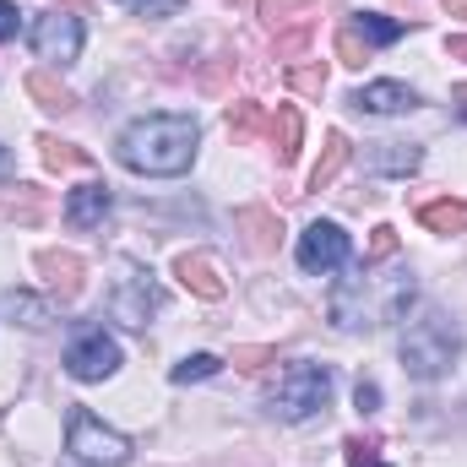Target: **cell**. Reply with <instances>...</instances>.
I'll return each instance as SVG.
<instances>
[{
    "label": "cell",
    "mask_w": 467,
    "mask_h": 467,
    "mask_svg": "<svg viewBox=\"0 0 467 467\" xmlns=\"http://www.w3.org/2000/svg\"><path fill=\"white\" fill-rule=\"evenodd\" d=\"M38 152L49 169H88L93 163V152H82L77 141H60V136H38Z\"/></svg>",
    "instance_id": "obj_23"
},
{
    "label": "cell",
    "mask_w": 467,
    "mask_h": 467,
    "mask_svg": "<svg viewBox=\"0 0 467 467\" xmlns=\"http://www.w3.org/2000/svg\"><path fill=\"white\" fill-rule=\"evenodd\" d=\"M446 55H451V60H467V33H451V38H446Z\"/></svg>",
    "instance_id": "obj_36"
},
{
    "label": "cell",
    "mask_w": 467,
    "mask_h": 467,
    "mask_svg": "<svg viewBox=\"0 0 467 467\" xmlns=\"http://www.w3.org/2000/svg\"><path fill=\"white\" fill-rule=\"evenodd\" d=\"M218 369H223V358H218V353H185V358L169 369V380H174V386H191V380H213Z\"/></svg>",
    "instance_id": "obj_24"
},
{
    "label": "cell",
    "mask_w": 467,
    "mask_h": 467,
    "mask_svg": "<svg viewBox=\"0 0 467 467\" xmlns=\"http://www.w3.org/2000/svg\"><path fill=\"white\" fill-rule=\"evenodd\" d=\"M348 27L369 44V49H386V44H397V38H402V22H391V16H380V11H358Z\"/></svg>",
    "instance_id": "obj_21"
},
{
    "label": "cell",
    "mask_w": 467,
    "mask_h": 467,
    "mask_svg": "<svg viewBox=\"0 0 467 467\" xmlns=\"http://www.w3.org/2000/svg\"><path fill=\"white\" fill-rule=\"evenodd\" d=\"M332 391H337V369L332 364H316V358H299L277 375V391H272V413L288 419V424H305L316 413L332 408Z\"/></svg>",
    "instance_id": "obj_4"
},
{
    "label": "cell",
    "mask_w": 467,
    "mask_h": 467,
    "mask_svg": "<svg viewBox=\"0 0 467 467\" xmlns=\"http://www.w3.org/2000/svg\"><path fill=\"white\" fill-rule=\"evenodd\" d=\"M462 353V332L446 310H424L408 332H402V369L413 380H441Z\"/></svg>",
    "instance_id": "obj_3"
},
{
    "label": "cell",
    "mask_w": 467,
    "mask_h": 467,
    "mask_svg": "<svg viewBox=\"0 0 467 467\" xmlns=\"http://www.w3.org/2000/svg\"><path fill=\"white\" fill-rule=\"evenodd\" d=\"M255 11H261V22L277 33L283 22H294V16H305L310 11V0H255Z\"/></svg>",
    "instance_id": "obj_27"
},
{
    "label": "cell",
    "mask_w": 467,
    "mask_h": 467,
    "mask_svg": "<svg viewBox=\"0 0 467 467\" xmlns=\"http://www.w3.org/2000/svg\"><path fill=\"white\" fill-rule=\"evenodd\" d=\"M353 402H358V413H375V408H380V386H375V380H358V386H353Z\"/></svg>",
    "instance_id": "obj_34"
},
{
    "label": "cell",
    "mask_w": 467,
    "mask_h": 467,
    "mask_svg": "<svg viewBox=\"0 0 467 467\" xmlns=\"http://www.w3.org/2000/svg\"><path fill=\"white\" fill-rule=\"evenodd\" d=\"M109 207H115V191H109L104 180H88V185H77V191L66 196V223H71V229H99V223L109 218Z\"/></svg>",
    "instance_id": "obj_13"
},
{
    "label": "cell",
    "mask_w": 467,
    "mask_h": 467,
    "mask_svg": "<svg viewBox=\"0 0 467 467\" xmlns=\"http://www.w3.org/2000/svg\"><path fill=\"white\" fill-rule=\"evenodd\" d=\"M16 16H22V11H16L11 0H0V44H5V38H16Z\"/></svg>",
    "instance_id": "obj_35"
},
{
    "label": "cell",
    "mask_w": 467,
    "mask_h": 467,
    "mask_svg": "<svg viewBox=\"0 0 467 467\" xmlns=\"http://www.w3.org/2000/svg\"><path fill=\"white\" fill-rule=\"evenodd\" d=\"M353 244L343 223H332V218H316L310 229L299 234V266L310 272V277H327V272H337V266H348Z\"/></svg>",
    "instance_id": "obj_8"
},
{
    "label": "cell",
    "mask_w": 467,
    "mask_h": 467,
    "mask_svg": "<svg viewBox=\"0 0 467 467\" xmlns=\"http://www.w3.org/2000/svg\"><path fill=\"white\" fill-rule=\"evenodd\" d=\"M180 5H185V0H130V11H136V16H147V22L180 16Z\"/></svg>",
    "instance_id": "obj_32"
},
{
    "label": "cell",
    "mask_w": 467,
    "mask_h": 467,
    "mask_svg": "<svg viewBox=\"0 0 467 467\" xmlns=\"http://www.w3.org/2000/svg\"><path fill=\"white\" fill-rule=\"evenodd\" d=\"M391 255H397V229H391V223H375V229H369V250H364V261L380 266V261H391Z\"/></svg>",
    "instance_id": "obj_29"
},
{
    "label": "cell",
    "mask_w": 467,
    "mask_h": 467,
    "mask_svg": "<svg viewBox=\"0 0 467 467\" xmlns=\"http://www.w3.org/2000/svg\"><path fill=\"white\" fill-rule=\"evenodd\" d=\"M174 277H180V288L196 294V299H223V294H229V277H223V266H218L207 250H185V255L174 261Z\"/></svg>",
    "instance_id": "obj_11"
},
{
    "label": "cell",
    "mask_w": 467,
    "mask_h": 467,
    "mask_svg": "<svg viewBox=\"0 0 467 467\" xmlns=\"http://www.w3.org/2000/svg\"><path fill=\"white\" fill-rule=\"evenodd\" d=\"M305 44H310V22H299V27H288V33H277V60H288V66H299V55H305Z\"/></svg>",
    "instance_id": "obj_30"
},
{
    "label": "cell",
    "mask_w": 467,
    "mask_h": 467,
    "mask_svg": "<svg viewBox=\"0 0 467 467\" xmlns=\"http://www.w3.org/2000/svg\"><path fill=\"white\" fill-rule=\"evenodd\" d=\"M163 310V294H158V283L147 277V272H125L119 277V288L109 294V316L125 321V327H147V316H158Z\"/></svg>",
    "instance_id": "obj_9"
},
{
    "label": "cell",
    "mask_w": 467,
    "mask_h": 467,
    "mask_svg": "<svg viewBox=\"0 0 467 467\" xmlns=\"http://www.w3.org/2000/svg\"><path fill=\"white\" fill-rule=\"evenodd\" d=\"M33 55L38 60H49V66H71L77 55H82V16L77 11H44V16H33Z\"/></svg>",
    "instance_id": "obj_7"
},
{
    "label": "cell",
    "mask_w": 467,
    "mask_h": 467,
    "mask_svg": "<svg viewBox=\"0 0 467 467\" xmlns=\"http://www.w3.org/2000/svg\"><path fill=\"white\" fill-rule=\"evenodd\" d=\"M66 451L77 457V462L88 467H119L130 462V441L109 430L104 419H93L88 408H71V424H66Z\"/></svg>",
    "instance_id": "obj_5"
},
{
    "label": "cell",
    "mask_w": 467,
    "mask_h": 467,
    "mask_svg": "<svg viewBox=\"0 0 467 467\" xmlns=\"http://www.w3.org/2000/svg\"><path fill=\"white\" fill-rule=\"evenodd\" d=\"M288 88L305 93V99H321V93H327V66H321V60H299V66H288Z\"/></svg>",
    "instance_id": "obj_25"
},
{
    "label": "cell",
    "mask_w": 467,
    "mask_h": 467,
    "mask_svg": "<svg viewBox=\"0 0 467 467\" xmlns=\"http://www.w3.org/2000/svg\"><path fill=\"white\" fill-rule=\"evenodd\" d=\"M369 163H375L380 174H413V169L424 163V147H413V141H380V147L369 152Z\"/></svg>",
    "instance_id": "obj_19"
},
{
    "label": "cell",
    "mask_w": 467,
    "mask_h": 467,
    "mask_svg": "<svg viewBox=\"0 0 467 467\" xmlns=\"http://www.w3.org/2000/svg\"><path fill=\"white\" fill-rule=\"evenodd\" d=\"M5 174H11V152L0 147V180H5Z\"/></svg>",
    "instance_id": "obj_39"
},
{
    "label": "cell",
    "mask_w": 467,
    "mask_h": 467,
    "mask_svg": "<svg viewBox=\"0 0 467 467\" xmlns=\"http://www.w3.org/2000/svg\"><path fill=\"white\" fill-rule=\"evenodd\" d=\"M272 141H277V163H294L299 158V141H305V119L294 104H283L277 115H272Z\"/></svg>",
    "instance_id": "obj_18"
},
{
    "label": "cell",
    "mask_w": 467,
    "mask_h": 467,
    "mask_svg": "<svg viewBox=\"0 0 467 467\" xmlns=\"http://www.w3.org/2000/svg\"><path fill=\"white\" fill-rule=\"evenodd\" d=\"M348 152H353L348 136H343V130H327V141H321V158H316V169H310L305 191H327V185H337V174H343Z\"/></svg>",
    "instance_id": "obj_15"
},
{
    "label": "cell",
    "mask_w": 467,
    "mask_h": 467,
    "mask_svg": "<svg viewBox=\"0 0 467 467\" xmlns=\"http://www.w3.org/2000/svg\"><path fill=\"white\" fill-rule=\"evenodd\" d=\"M22 88H27V99H33L38 109H49V115H71V109H77V93H71V88H60L49 71H27V82H22Z\"/></svg>",
    "instance_id": "obj_16"
},
{
    "label": "cell",
    "mask_w": 467,
    "mask_h": 467,
    "mask_svg": "<svg viewBox=\"0 0 467 467\" xmlns=\"http://www.w3.org/2000/svg\"><path fill=\"white\" fill-rule=\"evenodd\" d=\"M0 305H5V316H11V321H22L27 332H44V327H49V305H44V299H33V294H22V288H11Z\"/></svg>",
    "instance_id": "obj_22"
},
{
    "label": "cell",
    "mask_w": 467,
    "mask_h": 467,
    "mask_svg": "<svg viewBox=\"0 0 467 467\" xmlns=\"http://www.w3.org/2000/svg\"><path fill=\"white\" fill-rule=\"evenodd\" d=\"M419 223L430 234H467V202H451V196L424 202V207H419Z\"/></svg>",
    "instance_id": "obj_17"
},
{
    "label": "cell",
    "mask_w": 467,
    "mask_h": 467,
    "mask_svg": "<svg viewBox=\"0 0 467 467\" xmlns=\"http://www.w3.org/2000/svg\"><path fill=\"white\" fill-rule=\"evenodd\" d=\"M369 55H375V49H369V44H364V38H358L353 27H343V33H337V66H348V71H358V66H364Z\"/></svg>",
    "instance_id": "obj_28"
},
{
    "label": "cell",
    "mask_w": 467,
    "mask_h": 467,
    "mask_svg": "<svg viewBox=\"0 0 467 467\" xmlns=\"http://www.w3.org/2000/svg\"><path fill=\"white\" fill-rule=\"evenodd\" d=\"M343 457H348V467H386L380 462V446L364 441V435H348V441H343Z\"/></svg>",
    "instance_id": "obj_31"
},
{
    "label": "cell",
    "mask_w": 467,
    "mask_h": 467,
    "mask_svg": "<svg viewBox=\"0 0 467 467\" xmlns=\"http://www.w3.org/2000/svg\"><path fill=\"white\" fill-rule=\"evenodd\" d=\"M348 104L358 115H408V109H419V93L408 82H364Z\"/></svg>",
    "instance_id": "obj_12"
},
{
    "label": "cell",
    "mask_w": 467,
    "mask_h": 467,
    "mask_svg": "<svg viewBox=\"0 0 467 467\" xmlns=\"http://www.w3.org/2000/svg\"><path fill=\"white\" fill-rule=\"evenodd\" d=\"M441 5H446V16H462L467 22V0H441Z\"/></svg>",
    "instance_id": "obj_38"
},
{
    "label": "cell",
    "mask_w": 467,
    "mask_h": 467,
    "mask_svg": "<svg viewBox=\"0 0 467 467\" xmlns=\"http://www.w3.org/2000/svg\"><path fill=\"white\" fill-rule=\"evenodd\" d=\"M419 299V277L408 266H391V272H375L369 261L358 266V277H343L327 299V316L337 332H380L391 321H402Z\"/></svg>",
    "instance_id": "obj_1"
},
{
    "label": "cell",
    "mask_w": 467,
    "mask_h": 467,
    "mask_svg": "<svg viewBox=\"0 0 467 467\" xmlns=\"http://www.w3.org/2000/svg\"><path fill=\"white\" fill-rule=\"evenodd\" d=\"M234 229L244 234V250L250 255H277V244H283V223H277L272 207H239L234 213Z\"/></svg>",
    "instance_id": "obj_14"
},
{
    "label": "cell",
    "mask_w": 467,
    "mask_h": 467,
    "mask_svg": "<svg viewBox=\"0 0 467 467\" xmlns=\"http://www.w3.org/2000/svg\"><path fill=\"white\" fill-rule=\"evenodd\" d=\"M234 364L239 369H266V364H277V348H234Z\"/></svg>",
    "instance_id": "obj_33"
},
{
    "label": "cell",
    "mask_w": 467,
    "mask_h": 467,
    "mask_svg": "<svg viewBox=\"0 0 467 467\" xmlns=\"http://www.w3.org/2000/svg\"><path fill=\"white\" fill-rule=\"evenodd\" d=\"M119 358H125V353H119V343L104 327H82V332L71 337V348H66V375L93 386V380H109V375H115Z\"/></svg>",
    "instance_id": "obj_6"
},
{
    "label": "cell",
    "mask_w": 467,
    "mask_h": 467,
    "mask_svg": "<svg viewBox=\"0 0 467 467\" xmlns=\"http://www.w3.org/2000/svg\"><path fill=\"white\" fill-rule=\"evenodd\" d=\"M451 109L467 119V82H462V88H451Z\"/></svg>",
    "instance_id": "obj_37"
},
{
    "label": "cell",
    "mask_w": 467,
    "mask_h": 467,
    "mask_svg": "<svg viewBox=\"0 0 467 467\" xmlns=\"http://www.w3.org/2000/svg\"><path fill=\"white\" fill-rule=\"evenodd\" d=\"M38 277H44V288L66 305V299L82 294V283H88V261H82L77 250H38Z\"/></svg>",
    "instance_id": "obj_10"
},
{
    "label": "cell",
    "mask_w": 467,
    "mask_h": 467,
    "mask_svg": "<svg viewBox=\"0 0 467 467\" xmlns=\"http://www.w3.org/2000/svg\"><path fill=\"white\" fill-rule=\"evenodd\" d=\"M5 213H11V218H22V223H38V213H44L38 185H16V191L5 196Z\"/></svg>",
    "instance_id": "obj_26"
},
{
    "label": "cell",
    "mask_w": 467,
    "mask_h": 467,
    "mask_svg": "<svg viewBox=\"0 0 467 467\" xmlns=\"http://www.w3.org/2000/svg\"><path fill=\"white\" fill-rule=\"evenodd\" d=\"M261 130H272V119H266V109H261L255 99H239V104L229 109V136H234V147L255 141Z\"/></svg>",
    "instance_id": "obj_20"
},
{
    "label": "cell",
    "mask_w": 467,
    "mask_h": 467,
    "mask_svg": "<svg viewBox=\"0 0 467 467\" xmlns=\"http://www.w3.org/2000/svg\"><path fill=\"white\" fill-rule=\"evenodd\" d=\"M196 141H202V125L191 115H141L119 130V163L130 174L174 180L196 163Z\"/></svg>",
    "instance_id": "obj_2"
}]
</instances>
